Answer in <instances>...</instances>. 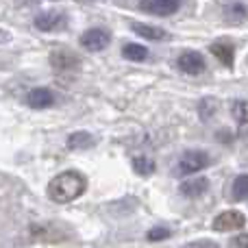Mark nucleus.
Returning <instances> with one entry per match:
<instances>
[{
  "label": "nucleus",
  "instance_id": "39448f33",
  "mask_svg": "<svg viewBox=\"0 0 248 248\" xmlns=\"http://www.w3.org/2000/svg\"><path fill=\"white\" fill-rule=\"evenodd\" d=\"M111 42V35L107 33L105 29H90L81 35V46L85 50H92V52H98V50H105Z\"/></svg>",
  "mask_w": 248,
  "mask_h": 248
},
{
  "label": "nucleus",
  "instance_id": "1a4fd4ad",
  "mask_svg": "<svg viewBox=\"0 0 248 248\" xmlns=\"http://www.w3.org/2000/svg\"><path fill=\"white\" fill-rule=\"evenodd\" d=\"M131 29H133V33L141 35V37H146V39H153V42H163V39L168 37L166 29L153 26V24H144V22H131Z\"/></svg>",
  "mask_w": 248,
  "mask_h": 248
},
{
  "label": "nucleus",
  "instance_id": "0eeeda50",
  "mask_svg": "<svg viewBox=\"0 0 248 248\" xmlns=\"http://www.w3.org/2000/svg\"><path fill=\"white\" fill-rule=\"evenodd\" d=\"M176 65H179V70H183L185 74H201L202 70H205V59H202L201 52L196 50H185L179 55V59H176Z\"/></svg>",
  "mask_w": 248,
  "mask_h": 248
},
{
  "label": "nucleus",
  "instance_id": "4be33fe9",
  "mask_svg": "<svg viewBox=\"0 0 248 248\" xmlns=\"http://www.w3.org/2000/svg\"><path fill=\"white\" fill-rule=\"evenodd\" d=\"M211 111H214V100H202V105H201V116L202 118H209L211 116Z\"/></svg>",
  "mask_w": 248,
  "mask_h": 248
},
{
  "label": "nucleus",
  "instance_id": "ddd939ff",
  "mask_svg": "<svg viewBox=\"0 0 248 248\" xmlns=\"http://www.w3.org/2000/svg\"><path fill=\"white\" fill-rule=\"evenodd\" d=\"M94 137H92V133H87V131H77V133H72V135L68 137V148L70 150H83V148H92L94 146Z\"/></svg>",
  "mask_w": 248,
  "mask_h": 248
},
{
  "label": "nucleus",
  "instance_id": "7ed1b4c3",
  "mask_svg": "<svg viewBox=\"0 0 248 248\" xmlns=\"http://www.w3.org/2000/svg\"><path fill=\"white\" fill-rule=\"evenodd\" d=\"M211 227H214V231H220V233L237 231V229L246 227V216L242 211H224V214L216 216Z\"/></svg>",
  "mask_w": 248,
  "mask_h": 248
},
{
  "label": "nucleus",
  "instance_id": "412c9836",
  "mask_svg": "<svg viewBox=\"0 0 248 248\" xmlns=\"http://www.w3.org/2000/svg\"><path fill=\"white\" fill-rule=\"evenodd\" d=\"M229 248H248V233H242V235L229 240Z\"/></svg>",
  "mask_w": 248,
  "mask_h": 248
},
{
  "label": "nucleus",
  "instance_id": "9d476101",
  "mask_svg": "<svg viewBox=\"0 0 248 248\" xmlns=\"http://www.w3.org/2000/svg\"><path fill=\"white\" fill-rule=\"evenodd\" d=\"M222 13L229 24H242L248 17V7L244 2H227L222 4Z\"/></svg>",
  "mask_w": 248,
  "mask_h": 248
},
{
  "label": "nucleus",
  "instance_id": "423d86ee",
  "mask_svg": "<svg viewBox=\"0 0 248 248\" xmlns=\"http://www.w3.org/2000/svg\"><path fill=\"white\" fill-rule=\"evenodd\" d=\"M137 7L144 13H150V16H159V17H168L174 16L181 9L179 0H148V2H140Z\"/></svg>",
  "mask_w": 248,
  "mask_h": 248
},
{
  "label": "nucleus",
  "instance_id": "f3484780",
  "mask_svg": "<svg viewBox=\"0 0 248 248\" xmlns=\"http://www.w3.org/2000/svg\"><path fill=\"white\" fill-rule=\"evenodd\" d=\"M133 168H135V172H140L141 176H148L155 172V161L144 157V155H137V157L133 159Z\"/></svg>",
  "mask_w": 248,
  "mask_h": 248
},
{
  "label": "nucleus",
  "instance_id": "a211bd4d",
  "mask_svg": "<svg viewBox=\"0 0 248 248\" xmlns=\"http://www.w3.org/2000/svg\"><path fill=\"white\" fill-rule=\"evenodd\" d=\"M233 198L235 201H246L248 198V174H240L233 181Z\"/></svg>",
  "mask_w": 248,
  "mask_h": 248
},
{
  "label": "nucleus",
  "instance_id": "f8f14e48",
  "mask_svg": "<svg viewBox=\"0 0 248 248\" xmlns=\"http://www.w3.org/2000/svg\"><path fill=\"white\" fill-rule=\"evenodd\" d=\"M50 63H52V68H57V70H72L78 65V59L68 50H55L50 55Z\"/></svg>",
  "mask_w": 248,
  "mask_h": 248
},
{
  "label": "nucleus",
  "instance_id": "9b49d317",
  "mask_svg": "<svg viewBox=\"0 0 248 248\" xmlns=\"http://www.w3.org/2000/svg\"><path fill=\"white\" fill-rule=\"evenodd\" d=\"M207 187H209V181L202 176V179L185 181V183L179 187V192L183 194L185 198H198V196H202V194L207 192Z\"/></svg>",
  "mask_w": 248,
  "mask_h": 248
},
{
  "label": "nucleus",
  "instance_id": "2eb2a0df",
  "mask_svg": "<svg viewBox=\"0 0 248 248\" xmlns=\"http://www.w3.org/2000/svg\"><path fill=\"white\" fill-rule=\"evenodd\" d=\"M233 116L237 120V131H240V137L248 144V111L244 107V103L233 105Z\"/></svg>",
  "mask_w": 248,
  "mask_h": 248
},
{
  "label": "nucleus",
  "instance_id": "6e6552de",
  "mask_svg": "<svg viewBox=\"0 0 248 248\" xmlns=\"http://www.w3.org/2000/svg\"><path fill=\"white\" fill-rule=\"evenodd\" d=\"M26 105L31 109H48L55 105V94L46 87H35L26 94Z\"/></svg>",
  "mask_w": 248,
  "mask_h": 248
},
{
  "label": "nucleus",
  "instance_id": "5701e85b",
  "mask_svg": "<svg viewBox=\"0 0 248 248\" xmlns=\"http://www.w3.org/2000/svg\"><path fill=\"white\" fill-rule=\"evenodd\" d=\"M2 42H9V33L7 31H0V44Z\"/></svg>",
  "mask_w": 248,
  "mask_h": 248
},
{
  "label": "nucleus",
  "instance_id": "6ab92c4d",
  "mask_svg": "<svg viewBox=\"0 0 248 248\" xmlns=\"http://www.w3.org/2000/svg\"><path fill=\"white\" fill-rule=\"evenodd\" d=\"M146 237H148V242H161V240H166V237H170V229L168 227H153L148 233H146Z\"/></svg>",
  "mask_w": 248,
  "mask_h": 248
},
{
  "label": "nucleus",
  "instance_id": "20e7f679",
  "mask_svg": "<svg viewBox=\"0 0 248 248\" xmlns=\"http://www.w3.org/2000/svg\"><path fill=\"white\" fill-rule=\"evenodd\" d=\"M35 26L44 33H52V31H61L68 26V17L59 11H44L35 16Z\"/></svg>",
  "mask_w": 248,
  "mask_h": 248
},
{
  "label": "nucleus",
  "instance_id": "aec40b11",
  "mask_svg": "<svg viewBox=\"0 0 248 248\" xmlns=\"http://www.w3.org/2000/svg\"><path fill=\"white\" fill-rule=\"evenodd\" d=\"M181 248H220V244H216V242H211V240H196V242H189V244H185Z\"/></svg>",
  "mask_w": 248,
  "mask_h": 248
},
{
  "label": "nucleus",
  "instance_id": "4468645a",
  "mask_svg": "<svg viewBox=\"0 0 248 248\" xmlns=\"http://www.w3.org/2000/svg\"><path fill=\"white\" fill-rule=\"evenodd\" d=\"M209 50L214 52V57H218V59L222 61L227 68H231V65H233V55H235V50H233L231 44H227V42H216V44H211Z\"/></svg>",
  "mask_w": 248,
  "mask_h": 248
},
{
  "label": "nucleus",
  "instance_id": "f03ea898",
  "mask_svg": "<svg viewBox=\"0 0 248 248\" xmlns=\"http://www.w3.org/2000/svg\"><path fill=\"white\" fill-rule=\"evenodd\" d=\"M209 155L205 150H187L183 157L179 159L174 168V174L176 176H185V174H194V172H201L202 168L209 166Z\"/></svg>",
  "mask_w": 248,
  "mask_h": 248
},
{
  "label": "nucleus",
  "instance_id": "dca6fc26",
  "mask_svg": "<svg viewBox=\"0 0 248 248\" xmlns=\"http://www.w3.org/2000/svg\"><path fill=\"white\" fill-rule=\"evenodd\" d=\"M122 57L128 61H144L148 57V50H146L141 44H126L122 48Z\"/></svg>",
  "mask_w": 248,
  "mask_h": 248
},
{
  "label": "nucleus",
  "instance_id": "f257e3e1",
  "mask_svg": "<svg viewBox=\"0 0 248 248\" xmlns=\"http://www.w3.org/2000/svg\"><path fill=\"white\" fill-rule=\"evenodd\" d=\"M87 189V179L77 170H68L63 174H57L55 179L48 183V198L59 205L63 202H72Z\"/></svg>",
  "mask_w": 248,
  "mask_h": 248
}]
</instances>
